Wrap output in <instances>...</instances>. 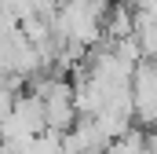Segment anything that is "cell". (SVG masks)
Wrapping results in <instances>:
<instances>
[{"instance_id": "cell-1", "label": "cell", "mask_w": 157, "mask_h": 154, "mask_svg": "<svg viewBox=\"0 0 157 154\" xmlns=\"http://www.w3.org/2000/svg\"><path fill=\"white\" fill-rule=\"evenodd\" d=\"M132 99H135V117L157 125V59H143L132 74Z\"/></svg>"}, {"instance_id": "cell-2", "label": "cell", "mask_w": 157, "mask_h": 154, "mask_svg": "<svg viewBox=\"0 0 157 154\" xmlns=\"http://www.w3.org/2000/svg\"><path fill=\"white\" fill-rule=\"evenodd\" d=\"M135 40L143 48V59H157V15L135 11Z\"/></svg>"}]
</instances>
